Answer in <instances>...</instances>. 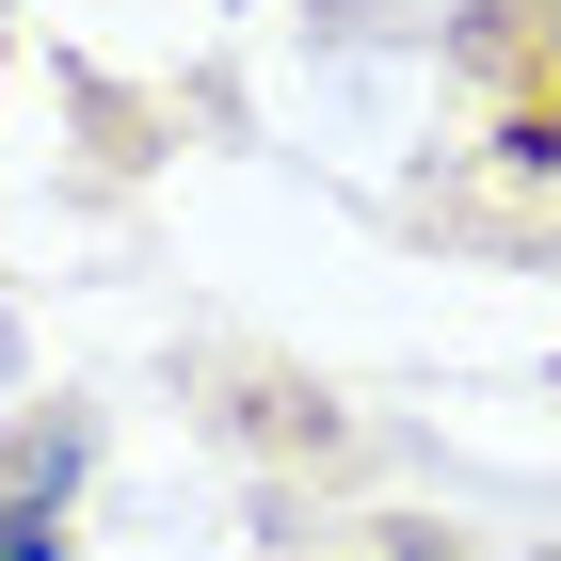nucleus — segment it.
<instances>
[{
  "label": "nucleus",
  "mask_w": 561,
  "mask_h": 561,
  "mask_svg": "<svg viewBox=\"0 0 561 561\" xmlns=\"http://www.w3.org/2000/svg\"><path fill=\"white\" fill-rule=\"evenodd\" d=\"M0 561H65V529H48V497H0Z\"/></svg>",
  "instance_id": "1"
}]
</instances>
